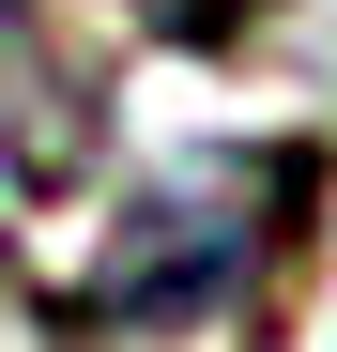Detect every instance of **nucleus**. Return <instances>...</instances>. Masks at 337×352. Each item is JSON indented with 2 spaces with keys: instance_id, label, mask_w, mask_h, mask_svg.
Here are the masks:
<instances>
[{
  "instance_id": "f257e3e1",
  "label": "nucleus",
  "mask_w": 337,
  "mask_h": 352,
  "mask_svg": "<svg viewBox=\"0 0 337 352\" xmlns=\"http://www.w3.org/2000/svg\"><path fill=\"white\" fill-rule=\"evenodd\" d=\"M246 184H261V168L138 199L123 230H107V261L77 276V322H215V307L246 291V261H261V214H246Z\"/></svg>"
},
{
  "instance_id": "f03ea898",
  "label": "nucleus",
  "mask_w": 337,
  "mask_h": 352,
  "mask_svg": "<svg viewBox=\"0 0 337 352\" xmlns=\"http://www.w3.org/2000/svg\"><path fill=\"white\" fill-rule=\"evenodd\" d=\"M123 16H138V31H168V46H246L276 0H123Z\"/></svg>"
}]
</instances>
